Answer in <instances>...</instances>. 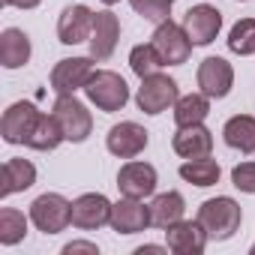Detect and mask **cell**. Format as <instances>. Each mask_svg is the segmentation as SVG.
I'll use <instances>...</instances> for the list:
<instances>
[{
    "instance_id": "cell-1",
    "label": "cell",
    "mask_w": 255,
    "mask_h": 255,
    "mask_svg": "<svg viewBox=\"0 0 255 255\" xmlns=\"http://www.w3.org/2000/svg\"><path fill=\"white\" fill-rule=\"evenodd\" d=\"M240 219H243L240 204L228 195H216L198 207V222L204 225L210 240H228L240 228Z\"/></svg>"
},
{
    "instance_id": "cell-2",
    "label": "cell",
    "mask_w": 255,
    "mask_h": 255,
    "mask_svg": "<svg viewBox=\"0 0 255 255\" xmlns=\"http://www.w3.org/2000/svg\"><path fill=\"white\" fill-rule=\"evenodd\" d=\"M84 93H87V99H90L99 111H105V114L120 111L126 102H129V87H126L123 75H117V72H111V69H93L90 81L84 84Z\"/></svg>"
},
{
    "instance_id": "cell-3",
    "label": "cell",
    "mask_w": 255,
    "mask_h": 255,
    "mask_svg": "<svg viewBox=\"0 0 255 255\" xmlns=\"http://www.w3.org/2000/svg\"><path fill=\"white\" fill-rule=\"evenodd\" d=\"M51 114H54L57 123H60L63 138L72 141V144L87 141V135L93 132V117H90V111L84 108V102L75 99V93H60V96L54 99Z\"/></svg>"
},
{
    "instance_id": "cell-4",
    "label": "cell",
    "mask_w": 255,
    "mask_h": 255,
    "mask_svg": "<svg viewBox=\"0 0 255 255\" xmlns=\"http://www.w3.org/2000/svg\"><path fill=\"white\" fill-rule=\"evenodd\" d=\"M30 222L42 234H60L72 225V201L57 192H45L30 204Z\"/></svg>"
},
{
    "instance_id": "cell-5",
    "label": "cell",
    "mask_w": 255,
    "mask_h": 255,
    "mask_svg": "<svg viewBox=\"0 0 255 255\" xmlns=\"http://www.w3.org/2000/svg\"><path fill=\"white\" fill-rule=\"evenodd\" d=\"M150 45L156 48L162 66H180V63H186L189 54H192V39L186 36L183 24H174L171 18H168V21H159V27L153 30Z\"/></svg>"
},
{
    "instance_id": "cell-6",
    "label": "cell",
    "mask_w": 255,
    "mask_h": 255,
    "mask_svg": "<svg viewBox=\"0 0 255 255\" xmlns=\"http://www.w3.org/2000/svg\"><path fill=\"white\" fill-rule=\"evenodd\" d=\"M180 99L177 93V81L162 75V72H153L147 78H141V87L135 93V102L144 114H162L165 108H171L174 102Z\"/></svg>"
},
{
    "instance_id": "cell-7",
    "label": "cell",
    "mask_w": 255,
    "mask_h": 255,
    "mask_svg": "<svg viewBox=\"0 0 255 255\" xmlns=\"http://www.w3.org/2000/svg\"><path fill=\"white\" fill-rule=\"evenodd\" d=\"M42 111L33 105V102H12L6 111H3V120H0V132H3V141L6 144H27L36 123H39Z\"/></svg>"
},
{
    "instance_id": "cell-8",
    "label": "cell",
    "mask_w": 255,
    "mask_h": 255,
    "mask_svg": "<svg viewBox=\"0 0 255 255\" xmlns=\"http://www.w3.org/2000/svg\"><path fill=\"white\" fill-rule=\"evenodd\" d=\"M105 144H108V153H114L117 159H135L147 147V129L132 120H123L108 129Z\"/></svg>"
},
{
    "instance_id": "cell-9",
    "label": "cell",
    "mask_w": 255,
    "mask_h": 255,
    "mask_svg": "<svg viewBox=\"0 0 255 255\" xmlns=\"http://www.w3.org/2000/svg\"><path fill=\"white\" fill-rule=\"evenodd\" d=\"M111 201L102 192H87L72 201V225L81 231H96L111 222Z\"/></svg>"
},
{
    "instance_id": "cell-10",
    "label": "cell",
    "mask_w": 255,
    "mask_h": 255,
    "mask_svg": "<svg viewBox=\"0 0 255 255\" xmlns=\"http://www.w3.org/2000/svg\"><path fill=\"white\" fill-rule=\"evenodd\" d=\"M90 75H93V57H66L51 69V90L57 96L84 90Z\"/></svg>"
},
{
    "instance_id": "cell-11",
    "label": "cell",
    "mask_w": 255,
    "mask_h": 255,
    "mask_svg": "<svg viewBox=\"0 0 255 255\" xmlns=\"http://www.w3.org/2000/svg\"><path fill=\"white\" fill-rule=\"evenodd\" d=\"M198 87L210 99H222L234 87V69L225 57H204L198 66Z\"/></svg>"
},
{
    "instance_id": "cell-12",
    "label": "cell",
    "mask_w": 255,
    "mask_h": 255,
    "mask_svg": "<svg viewBox=\"0 0 255 255\" xmlns=\"http://www.w3.org/2000/svg\"><path fill=\"white\" fill-rule=\"evenodd\" d=\"M219 27H222V12L216 6L201 3L183 15V30L192 39V45H210L219 36Z\"/></svg>"
},
{
    "instance_id": "cell-13",
    "label": "cell",
    "mask_w": 255,
    "mask_h": 255,
    "mask_svg": "<svg viewBox=\"0 0 255 255\" xmlns=\"http://www.w3.org/2000/svg\"><path fill=\"white\" fill-rule=\"evenodd\" d=\"M165 240H168V249L177 252V255H201L210 237H207V231H204V225L198 219L195 222L180 219V222L165 228Z\"/></svg>"
},
{
    "instance_id": "cell-14",
    "label": "cell",
    "mask_w": 255,
    "mask_h": 255,
    "mask_svg": "<svg viewBox=\"0 0 255 255\" xmlns=\"http://www.w3.org/2000/svg\"><path fill=\"white\" fill-rule=\"evenodd\" d=\"M159 177H156V168L150 162H126L120 171H117V189L129 198H147L153 195Z\"/></svg>"
},
{
    "instance_id": "cell-15",
    "label": "cell",
    "mask_w": 255,
    "mask_h": 255,
    "mask_svg": "<svg viewBox=\"0 0 255 255\" xmlns=\"http://www.w3.org/2000/svg\"><path fill=\"white\" fill-rule=\"evenodd\" d=\"M117 234H138L150 225V204L144 207L141 198H129L123 195L114 207H111V222H108Z\"/></svg>"
},
{
    "instance_id": "cell-16",
    "label": "cell",
    "mask_w": 255,
    "mask_h": 255,
    "mask_svg": "<svg viewBox=\"0 0 255 255\" xmlns=\"http://www.w3.org/2000/svg\"><path fill=\"white\" fill-rule=\"evenodd\" d=\"M93 33V12L84 6V3H75V6H66L57 18V39L63 45H78L84 39H90Z\"/></svg>"
},
{
    "instance_id": "cell-17",
    "label": "cell",
    "mask_w": 255,
    "mask_h": 255,
    "mask_svg": "<svg viewBox=\"0 0 255 255\" xmlns=\"http://www.w3.org/2000/svg\"><path fill=\"white\" fill-rule=\"evenodd\" d=\"M117 39H120V21L114 12L102 9V12H93V33H90V57L93 60H108L117 48Z\"/></svg>"
},
{
    "instance_id": "cell-18",
    "label": "cell",
    "mask_w": 255,
    "mask_h": 255,
    "mask_svg": "<svg viewBox=\"0 0 255 255\" xmlns=\"http://www.w3.org/2000/svg\"><path fill=\"white\" fill-rule=\"evenodd\" d=\"M171 147L177 156L183 159H201V156H210L213 150V135L210 129H204V123H195V126H177V132L171 138Z\"/></svg>"
},
{
    "instance_id": "cell-19",
    "label": "cell",
    "mask_w": 255,
    "mask_h": 255,
    "mask_svg": "<svg viewBox=\"0 0 255 255\" xmlns=\"http://www.w3.org/2000/svg\"><path fill=\"white\" fill-rule=\"evenodd\" d=\"M36 183V165L27 162V159H6L3 162V171H0V195L9 198L15 192H24Z\"/></svg>"
},
{
    "instance_id": "cell-20",
    "label": "cell",
    "mask_w": 255,
    "mask_h": 255,
    "mask_svg": "<svg viewBox=\"0 0 255 255\" xmlns=\"http://www.w3.org/2000/svg\"><path fill=\"white\" fill-rule=\"evenodd\" d=\"M30 60V39L18 27H6L0 33V63L6 69H18Z\"/></svg>"
},
{
    "instance_id": "cell-21",
    "label": "cell",
    "mask_w": 255,
    "mask_h": 255,
    "mask_svg": "<svg viewBox=\"0 0 255 255\" xmlns=\"http://www.w3.org/2000/svg\"><path fill=\"white\" fill-rule=\"evenodd\" d=\"M222 138L228 147L240 153H255V117L252 114H234L222 126Z\"/></svg>"
},
{
    "instance_id": "cell-22",
    "label": "cell",
    "mask_w": 255,
    "mask_h": 255,
    "mask_svg": "<svg viewBox=\"0 0 255 255\" xmlns=\"http://www.w3.org/2000/svg\"><path fill=\"white\" fill-rule=\"evenodd\" d=\"M183 210H186V201H183L180 192H174V189L162 192V195H156L150 201V225L168 228V225H174V222L183 219Z\"/></svg>"
},
{
    "instance_id": "cell-23",
    "label": "cell",
    "mask_w": 255,
    "mask_h": 255,
    "mask_svg": "<svg viewBox=\"0 0 255 255\" xmlns=\"http://www.w3.org/2000/svg\"><path fill=\"white\" fill-rule=\"evenodd\" d=\"M207 114H210V96H204V93H186L174 102V123L177 126L204 123Z\"/></svg>"
},
{
    "instance_id": "cell-24",
    "label": "cell",
    "mask_w": 255,
    "mask_h": 255,
    "mask_svg": "<svg viewBox=\"0 0 255 255\" xmlns=\"http://www.w3.org/2000/svg\"><path fill=\"white\" fill-rule=\"evenodd\" d=\"M219 162H213V159H207V156H201V159H186L183 165H180V177L186 180V183H192V186H201V189H207V186H213V183H219Z\"/></svg>"
},
{
    "instance_id": "cell-25",
    "label": "cell",
    "mask_w": 255,
    "mask_h": 255,
    "mask_svg": "<svg viewBox=\"0 0 255 255\" xmlns=\"http://www.w3.org/2000/svg\"><path fill=\"white\" fill-rule=\"evenodd\" d=\"M60 141H66V138H63V129H60L57 117L54 114H42L39 123H36V129H33V135H30V141H27V147H33V150H54Z\"/></svg>"
},
{
    "instance_id": "cell-26",
    "label": "cell",
    "mask_w": 255,
    "mask_h": 255,
    "mask_svg": "<svg viewBox=\"0 0 255 255\" xmlns=\"http://www.w3.org/2000/svg\"><path fill=\"white\" fill-rule=\"evenodd\" d=\"M27 234V216L15 207H3L0 210V243L3 246H15L21 243Z\"/></svg>"
},
{
    "instance_id": "cell-27",
    "label": "cell",
    "mask_w": 255,
    "mask_h": 255,
    "mask_svg": "<svg viewBox=\"0 0 255 255\" xmlns=\"http://www.w3.org/2000/svg\"><path fill=\"white\" fill-rule=\"evenodd\" d=\"M228 48L240 57L255 54V18H240L228 33Z\"/></svg>"
},
{
    "instance_id": "cell-28",
    "label": "cell",
    "mask_w": 255,
    "mask_h": 255,
    "mask_svg": "<svg viewBox=\"0 0 255 255\" xmlns=\"http://www.w3.org/2000/svg\"><path fill=\"white\" fill-rule=\"evenodd\" d=\"M129 66H132V72H135L138 78H147V75H153V72L162 69V60H159L156 48L147 42V45H135V48L129 51Z\"/></svg>"
},
{
    "instance_id": "cell-29",
    "label": "cell",
    "mask_w": 255,
    "mask_h": 255,
    "mask_svg": "<svg viewBox=\"0 0 255 255\" xmlns=\"http://www.w3.org/2000/svg\"><path fill=\"white\" fill-rule=\"evenodd\" d=\"M132 9L150 21H168L171 15V6H174V0H129Z\"/></svg>"
},
{
    "instance_id": "cell-30",
    "label": "cell",
    "mask_w": 255,
    "mask_h": 255,
    "mask_svg": "<svg viewBox=\"0 0 255 255\" xmlns=\"http://www.w3.org/2000/svg\"><path fill=\"white\" fill-rule=\"evenodd\" d=\"M231 183L240 189V192H249L255 195V162H240L231 168Z\"/></svg>"
},
{
    "instance_id": "cell-31",
    "label": "cell",
    "mask_w": 255,
    "mask_h": 255,
    "mask_svg": "<svg viewBox=\"0 0 255 255\" xmlns=\"http://www.w3.org/2000/svg\"><path fill=\"white\" fill-rule=\"evenodd\" d=\"M63 252H66V255H72V252H90V255H96L99 249H96V243H84V240H75V243H66V246H63Z\"/></svg>"
},
{
    "instance_id": "cell-32",
    "label": "cell",
    "mask_w": 255,
    "mask_h": 255,
    "mask_svg": "<svg viewBox=\"0 0 255 255\" xmlns=\"http://www.w3.org/2000/svg\"><path fill=\"white\" fill-rule=\"evenodd\" d=\"M6 6H15V9H36L42 0H3Z\"/></svg>"
},
{
    "instance_id": "cell-33",
    "label": "cell",
    "mask_w": 255,
    "mask_h": 255,
    "mask_svg": "<svg viewBox=\"0 0 255 255\" xmlns=\"http://www.w3.org/2000/svg\"><path fill=\"white\" fill-rule=\"evenodd\" d=\"M102 3H105V6H114V3H120V0H102Z\"/></svg>"
},
{
    "instance_id": "cell-34",
    "label": "cell",
    "mask_w": 255,
    "mask_h": 255,
    "mask_svg": "<svg viewBox=\"0 0 255 255\" xmlns=\"http://www.w3.org/2000/svg\"><path fill=\"white\" fill-rule=\"evenodd\" d=\"M252 255H255V246H252Z\"/></svg>"
}]
</instances>
